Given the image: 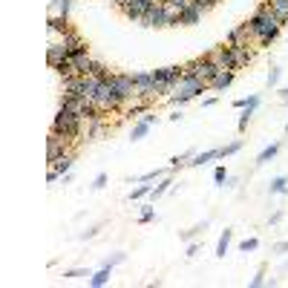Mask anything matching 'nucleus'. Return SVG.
<instances>
[{
	"label": "nucleus",
	"instance_id": "obj_18",
	"mask_svg": "<svg viewBox=\"0 0 288 288\" xmlns=\"http://www.w3.org/2000/svg\"><path fill=\"white\" fill-rule=\"evenodd\" d=\"M173 188V176H164V179H159V185H156L153 190H150V202H156V199H162L167 190Z\"/></svg>",
	"mask_w": 288,
	"mask_h": 288
},
{
	"label": "nucleus",
	"instance_id": "obj_17",
	"mask_svg": "<svg viewBox=\"0 0 288 288\" xmlns=\"http://www.w3.org/2000/svg\"><path fill=\"white\" fill-rule=\"evenodd\" d=\"M213 159H219V150H205V153H196L193 159L188 162V167H202V164L213 162Z\"/></svg>",
	"mask_w": 288,
	"mask_h": 288
},
{
	"label": "nucleus",
	"instance_id": "obj_12",
	"mask_svg": "<svg viewBox=\"0 0 288 288\" xmlns=\"http://www.w3.org/2000/svg\"><path fill=\"white\" fill-rule=\"evenodd\" d=\"M202 12H205V9H199L196 3H190L188 9L179 15V23H182V26H193V23H199V20H202Z\"/></svg>",
	"mask_w": 288,
	"mask_h": 288
},
{
	"label": "nucleus",
	"instance_id": "obj_41",
	"mask_svg": "<svg viewBox=\"0 0 288 288\" xmlns=\"http://www.w3.org/2000/svg\"><path fill=\"white\" fill-rule=\"evenodd\" d=\"M274 251H277V254H282V251H288V239H285V242H279V245H277V248H274Z\"/></svg>",
	"mask_w": 288,
	"mask_h": 288
},
{
	"label": "nucleus",
	"instance_id": "obj_3",
	"mask_svg": "<svg viewBox=\"0 0 288 288\" xmlns=\"http://www.w3.org/2000/svg\"><path fill=\"white\" fill-rule=\"evenodd\" d=\"M138 23H141V26H147V29H167V12H164V3H162V0H156Z\"/></svg>",
	"mask_w": 288,
	"mask_h": 288
},
{
	"label": "nucleus",
	"instance_id": "obj_20",
	"mask_svg": "<svg viewBox=\"0 0 288 288\" xmlns=\"http://www.w3.org/2000/svg\"><path fill=\"white\" fill-rule=\"evenodd\" d=\"M231 239H234V231H222V236H219V242H216V257H225L228 248H231Z\"/></svg>",
	"mask_w": 288,
	"mask_h": 288
},
{
	"label": "nucleus",
	"instance_id": "obj_19",
	"mask_svg": "<svg viewBox=\"0 0 288 288\" xmlns=\"http://www.w3.org/2000/svg\"><path fill=\"white\" fill-rule=\"evenodd\" d=\"M167 173H170V167H159V170H150V173H144V176H135V179H130V182H135V185H138V182H159V179H164Z\"/></svg>",
	"mask_w": 288,
	"mask_h": 288
},
{
	"label": "nucleus",
	"instance_id": "obj_14",
	"mask_svg": "<svg viewBox=\"0 0 288 288\" xmlns=\"http://www.w3.org/2000/svg\"><path fill=\"white\" fill-rule=\"evenodd\" d=\"M231 49H234V58H236V66H239V69L251 63V58H254V49H251L248 44H245V46H231Z\"/></svg>",
	"mask_w": 288,
	"mask_h": 288
},
{
	"label": "nucleus",
	"instance_id": "obj_10",
	"mask_svg": "<svg viewBox=\"0 0 288 288\" xmlns=\"http://www.w3.org/2000/svg\"><path fill=\"white\" fill-rule=\"evenodd\" d=\"M72 69H75V75H90V69H92V58H90V52H78V55H72Z\"/></svg>",
	"mask_w": 288,
	"mask_h": 288
},
{
	"label": "nucleus",
	"instance_id": "obj_7",
	"mask_svg": "<svg viewBox=\"0 0 288 288\" xmlns=\"http://www.w3.org/2000/svg\"><path fill=\"white\" fill-rule=\"evenodd\" d=\"M69 153V138H63V135L58 133H49V138H46V159L49 162H55L58 156Z\"/></svg>",
	"mask_w": 288,
	"mask_h": 288
},
{
	"label": "nucleus",
	"instance_id": "obj_2",
	"mask_svg": "<svg viewBox=\"0 0 288 288\" xmlns=\"http://www.w3.org/2000/svg\"><path fill=\"white\" fill-rule=\"evenodd\" d=\"M113 75V72H110ZM110 75H104V81H101L98 87V95H95V107H98V113H110V110H118L121 104H124V95L116 90V84H113V78Z\"/></svg>",
	"mask_w": 288,
	"mask_h": 288
},
{
	"label": "nucleus",
	"instance_id": "obj_35",
	"mask_svg": "<svg viewBox=\"0 0 288 288\" xmlns=\"http://www.w3.org/2000/svg\"><path fill=\"white\" fill-rule=\"evenodd\" d=\"M279 72H282V69H271V72H268V87H277V81H279Z\"/></svg>",
	"mask_w": 288,
	"mask_h": 288
},
{
	"label": "nucleus",
	"instance_id": "obj_28",
	"mask_svg": "<svg viewBox=\"0 0 288 288\" xmlns=\"http://www.w3.org/2000/svg\"><path fill=\"white\" fill-rule=\"evenodd\" d=\"M153 219H156L153 202H150V205H141V216H138V222H141V225H147V222H153Z\"/></svg>",
	"mask_w": 288,
	"mask_h": 288
},
{
	"label": "nucleus",
	"instance_id": "obj_15",
	"mask_svg": "<svg viewBox=\"0 0 288 288\" xmlns=\"http://www.w3.org/2000/svg\"><path fill=\"white\" fill-rule=\"evenodd\" d=\"M150 107H153V101H150V98H135L133 107L127 110V116H130V118H138L141 113H150Z\"/></svg>",
	"mask_w": 288,
	"mask_h": 288
},
{
	"label": "nucleus",
	"instance_id": "obj_4",
	"mask_svg": "<svg viewBox=\"0 0 288 288\" xmlns=\"http://www.w3.org/2000/svg\"><path fill=\"white\" fill-rule=\"evenodd\" d=\"M110 78H113L116 90L121 92V95H124L127 101H135V98H138V90H135V78H133V72H113Z\"/></svg>",
	"mask_w": 288,
	"mask_h": 288
},
{
	"label": "nucleus",
	"instance_id": "obj_33",
	"mask_svg": "<svg viewBox=\"0 0 288 288\" xmlns=\"http://www.w3.org/2000/svg\"><path fill=\"white\" fill-rule=\"evenodd\" d=\"M104 185H107V173H98V176L92 179V185H90V188H92V190H101Z\"/></svg>",
	"mask_w": 288,
	"mask_h": 288
},
{
	"label": "nucleus",
	"instance_id": "obj_16",
	"mask_svg": "<svg viewBox=\"0 0 288 288\" xmlns=\"http://www.w3.org/2000/svg\"><path fill=\"white\" fill-rule=\"evenodd\" d=\"M110 277H113V268H110V265H104L101 271H95V274L90 277V285H92V288L107 285V282H110Z\"/></svg>",
	"mask_w": 288,
	"mask_h": 288
},
{
	"label": "nucleus",
	"instance_id": "obj_34",
	"mask_svg": "<svg viewBox=\"0 0 288 288\" xmlns=\"http://www.w3.org/2000/svg\"><path fill=\"white\" fill-rule=\"evenodd\" d=\"M78 277H87L84 268H72V271H63V279H78Z\"/></svg>",
	"mask_w": 288,
	"mask_h": 288
},
{
	"label": "nucleus",
	"instance_id": "obj_40",
	"mask_svg": "<svg viewBox=\"0 0 288 288\" xmlns=\"http://www.w3.org/2000/svg\"><path fill=\"white\" fill-rule=\"evenodd\" d=\"M279 222H282V210H277V213L271 216V225H279Z\"/></svg>",
	"mask_w": 288,
	"mask_h": 288
},
{
	"label": "nucleus",
	"instance_id": "obj_26",
	"mask_svg": "<svg viewBox=\"0 0 288 288\" xmlns=\"http://www.w3.org/2000/svg\"><path fill=\"white\" fill-rule=\"evenodd\" d=\"M271 193H285L288 190V176H277V179H271Z\"/></svg>",
	"mask_w": 288,
	"mask_h": 288
},
{
	"label": "nucleus",
	"instance_id": "obj_6",
	"mask_svg": "<svg viewBox=\"0 0 288 288\" xmlns=\"http://www.w3.org/2000/svg\"><path fill=\"white\" fill-rule=\"evenodd\" d=\"M133 78H135L138 98H150V101L159 98V95H156V90H153V69H150V72H133Z\"/></svg>",
	"mask_w": 288,
	"mask_h": 288
},
{
	"label": "nucleus",
	"instance_id": "obj_29",
	"mask_svg": "<svg viewBox=\"0 0 288 288\" xmlns=\"http://www.w3.org/2000/svg\"><path fill=\"white\" fill-rule=\"evenodd\" d=\"M257 248H260V239H257V236H251V239L239 242V251H242V254H251V251H257Z\"/></svg>",
	"mask_w": 288,
	"mask_h": 288
},
{
	"label": "nucleus",
	"instance_id": "obj_9",
	"mask_svg": "<svg viewBox=\"0 0 288 288\" xmlns=\"http://www.w3.org/2000/svg\"><path fill=\"white\" fill-rule=\"evenodd\" d=\"M257 107H260V95H248V98H245V107H242V116H239V133H245V130H248L251 116L257 113Z\"/></svg>",
	"mask_w": 288,
	"mask_h": 288
},
{
	"label": "nucleus",
	"instance_id": "obj_27",
	"mask_svg": "<svg viewBox=\"0 0 288 288\" xmlns=\"http://www.w3.org/2000/svg\"><path fill=\"white\" fill-rule=\"evenodd\" d=\"M55 9H58V18H69V12H72V0H55Z\"/></svg>",
	"mask_w": 288,
	"mask_h": 288
},
{
	"label": "nucleus",
	"instance_id": "obj_24",
	"mask_svg": "<svg viewBox=\"0 0 288 288\" xmlns=\"http://www.w3.org/2000/svg\"><path fill=\"white\" fill-rule=\"evenodd\" d=\"M150 190H153V185H147V182H138V188H133V193H130V202H138V199L150 196Z\"/></svg>",
	"mask_w": 288,
	"mask_h": 288
},
{
	"label": "nucleus",
	"instance_id": "obj_22",
	"mask_svg": "<svg viewBox=\"0 0 288 288\" xmlns=\"http://www.w3.org/2000/svg\"><path fill=\"white\" fill-rule=\"evenodd\" d=\"M277 153H279V141L268 144V147H265V150H262L260 156H257V164H265V162H271V159H274Z\"/></svg>",
	"mask_w": 288,
	"mask_h": 288
},
{
	"label": "nucleus",
	"instance_id": "obj_8",
	"mask_svg": "<svg viewBox=\"0 0 288 288\" xmlns=\"http://www.w3.org/2000/svg\"><path fill=\"white\" fill-rule=\"evenodd\" d=\"M210 61H213L219 69H231V72L239 69V66H236V58H234V49H231L228 44H225V46H219L216 52H210Z\"/></svg>",
	"mask_w": 288,
	"mask_h": 288
},
{
	"label": "nucleus",
	"instance_id": "obj_42",
	"mask_svg": "<svg viewBox=\"0 0 288 288\" xmlns=\"http://www.w3.org/2000/svg\"><path fill=\"white\" fill-rule=\"evenodd\" d=\"M279 95H282V101L288 104V87H285V90H279Z\"/></svg>",
	"mask_w": 288,
	"mask_h": 288
},
{
	"label": "nucleus",
	"instance_id": "obj_38",
	"mask_svg": "<svg viewBox=\"0 0 288 288\" xmlns=\"http://www.w3.org/2000/svg\"><path fill=\"white\" fill-rule=\"evenodd\" d=\"M98 231H101V228H90V231H84V239H92V236H95V234H98Z\"/></svg>",
	"mask_w": 288,
	"mask_h": 288
},
{
	"label": "nucleus",
	"instance_id": "obj_1",
	"mask_svg": "<svg viewBox=\"0 0 288 288\" xmlns=\"http://www.w3.org/2000/svg\"><path fill=\"white\" fill-rule=\"evenodd\" d=\"M207 90H210V81H205L196 72L185 69V78L179 81V87H176V92L170 95V101L173 104H188L190 98H196V95H202V92H207Z\"/></svg>",
	"mask_w": 288,
	"mask_h": 288
},
{
	"label": "nucleus",
	"instance_id": "obj_36",
	"mask_svg": "<svg viewBox=\"0 0 288 288\" xmlns=\"http://www.w3.org/2000/svg\"><path fill=\"white\" fill-rule=\"evenodd\" d=\"M262 277H265V271H260V274H257V277L251 279V285H254V288H260L262 282H265V279H262Z\"/></svg>",
	"mask_w": 288,
	"mask_h": 288
},
{
	"label": "nucleus",
	"instance_id": "obj_39",
	"mask_svg": "<svg viewBox=\"0 0 288 288\" xmlns=\"http://www.w3.org/2000/svg\"><path fill=\"white\" fill-rule=\"evenodd\" d=\"M196 254H199V245L190 242V245H188V257H196Z\"/></svg>",
	"mask_w": 288,
	"mask_h": 288
},
{
	"label": "nucleus",
	"instance_id": "obj_13",
	"mask_svg": "<svg viewBox=\"0 0 288 288\" xmlns=\"http://www.w3.org/2000/svg\"><path fill=\"white\" fill-rule=\"evenodd\" d=\"M234 78H236V72H231V69H222L219 72V75H216L213 81H210V90H228V87H231V84H234Z\"/></svg>",
	"mask_w": 288,
	"mask_h": 288
},
{
	"label": "nucleus",
	"instance_id": "obj_11",
	"mask_svg": "<svg viewBox=\"0 0 288 288\" xmlns=\"http://www.w3.org/2000/svg\"><path fill=\"white\" fill-rule=\"evenodd\" d=\"M72 162H75V156H72V150L69 153H63V156H58V159H55V162H49V167H52L55 173H58V176H66V173L72 170Z\"/></svg>",
	"mask_w": 288,
	"mask_h": 288
},
{
	"label": "nucleus",
	"instance_id": "obj_21",
	"mask_svg": "<svg viewBox=\"0 0 288 288\" xmlns=\"http://www.w3.org/2000/svg\"><path fill=\"white\" fill-rule=\"evenodd\" d=\"M150 121H144V118H138V121H135L133 124V133H130V138H133V141H138V138H144V135L150 133Z\"/></svg>",
	"mask_w": 288,
	"mask_h": 288
},
{
	"label": "nucleus",
	"instance_id": "obj_5",
	"mask_svg": "<svg viewBox=\"0 0 288 288\" xmlns=\"http://www.w3.org/2000/svg\"><path fill=\"white\" fill-rule=\"evenodd\" d=\"M153 3H156V0H121V3H118V9L124 12L130 20H135V23H138V20L147 15V9H150Z\"/></svg>",
	"mask_w": 288,
	"mask_h": 288
},
{
	"label": "nucleus",
	"instance_id": "obj_37",
	"mask_svg": "<svg viewBox=\"0 0 288 288\" xmlns=\"http://www.w3.org/2000/svg\"><path fill=\"white\" fill-rule=\"evenodd\" d=\"M61 179V176H58V173L52 170V167H49V176H46V182H49V185H55V182Z\"/></svg>",
	"mask_w": 288,
	"mask_h": 288
},
{
	"label": "nucleus",
	"instance_id": "obj_25",
	"mask_svg": "<svg viewBox=\"0 0 288 288\" xmlns=\"http://www.w3.org/2000/svg\"><path fill=\"white\" fill-rule=\"evenodd\" d=\"M239 150H242V141H239V138H236V141L225 144V147H219V159H228V156L239 153Z\"/></svg>",
	"mask_w": 288,
	"mask_h": 288
},
{
	"label": "nucleus",
	"instance_id": "obj_32",
	"mask_svg": "<svg viewBox=\"0 0 288 288\" xmlns=\"http://www.w3.org/2000/svg\"><path fill=\"white\" fill-rule=\"evenodd\" d=\"M213 182H216V185H225V182H228V170H225V167H216V170H213Z\"/></svg>",
	"mask_w": 288,
	"mask_h": 288
},
{
	"label": "nucleus",
	"instance_id": "obj_31",
	"mask_svg": "<svg viewBox=\"0 0 288 288\" xmlns=\"http://www.w3.org/2000/svg\"><path fill=\"white\" fill-rule=\"evenodd\" d=\"M124 260H127V254H121V251H118V254H113V257H110V260L104 262V265H110V268H116V265H121Z\"/></svg>",
	"mask_w": 288,
	"mask_h": 288
},
{
	"label": "nucleus",
	"instance_id": "obj_23",
	"mask_svg": "<svg viewBox=\"0 0 288 288\" xmlns=\"http://www.w3.org/2000/svg\"><path fill=\"white\" fill-rule=\"evenodd\" d=\"M268 3H271V9L277 12V18L285 23L288 20V0H268Z\"/></svg>",
	"mask_w": 288,
	"mask_h": 288
},
{
	"label": "nucleus",
	"instance_id": "obj_30",
	"mask_svg": "<svg viewBox=\"0 0 288 288\" xmlns=\"http://www.w3.org/2000/svg\"><path fill=\"white\" fill-rule=\"evenodd\" d=\"M207 225H210V222H202V225H196V228H190V231H182L179 236H182V239H185V242H190V239H193V236H196L199 231H205Z\"/></svg>",
	"mask_w": 288,
	"mask_h": 288
}]
</instances>
